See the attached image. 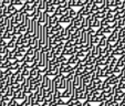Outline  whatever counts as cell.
<instances>
[{
    "label": "cell",
    "instance_id": "obj_1",
    "mask_svg": "<svg viewBox=\"0 0 125 106\" xmlns=\"http://www.w3.org/2000/svg\"><path fill=\"white\" fill-rule=\"evenodd\" d=\"M118 39H120V35H118V31H116V30H113V32L107 37V41H109L110 43H112V44L117 42Z\"/></svg>",
    "mask_w": 125,
    "mask_h": 106
},
{
    "label": "cell",
    "instance_id": "obj_2",
    "mask_svg": "<svg viewBox=\"0 0 125 106\" xmlns=\"http://www.w3.org/2000/svg\"><path fill=\"white\" fill-rule=\"evenodd\" d=\"M80 62H81L80 58H78L76 55H72V57H70L68 59V65L75 66V65H78V64H80Z\"/></svg>",
    "mask_w": 125,
    "mask_h": 106
},
{
    "label": "cell",
    "instance_id": "obj_3",
    "mask_svg": "<svg viewBox=\"0 0 125 106\" xmlns=\"http://www.w3.org/2000/svg\"><path fill=\"white\" fill-rule=\"evenodd\" d=\"M106 81H107V83H109L111 86H113V85H115V84H118L120 83V78L117 77V75H110V76H107V77L105 78Z\"/></svg>",
    "mask_w": 125,
    "mask_h": 106
},
{
    "label": "cell",
    "instance_id": "obj_4",
    "mask_svg": "<svg viewBox=\"0 0 125 106\" xmlns=\"http://www.w3.org/2000/svg\"><path fill=\"white\" fill-rule=\"evenodd\" d=\"M50 81H51L50 76H48V75H45V74H43V80H42V83H41V87H43L44 90H48V87H49V84H50Z\"/></svg>",
    "mask_w": 125,
    "mask_h": 106
},
{
    "label": "cell",
    "instance_id": "obj_5",
    "mask_svg": "<svg viewBox=\"0 0 125 106\" xmlns=\"http://www.w3.org/2000/svg\"><path fill=\"white\" fill-rule=\"evenodd\" d=\"M106 59L107 58L105 57V55H102L101 58H99V59L96 60V65H99V66H101V67H103V66H105V65H107V63H106Z\"/></svg>",
    "mask_w": 125,
    "mask_h": 106
},
{
    "label": "cell",
    "instance_id": "obj_6",
    "mask_svg": "<svg viewBox=\"0 0 125 106\" xmlns=\"http://www.w3.org/2000/svg\"><path fill=\"white\" fill-rule=\"evenodd\" d=\"M66 81H68V78L65 77L64 75H62V77H61V82H60V86H59V90L61 91V90H65L66 88Z\"/></svg>",
    "mask_w": 125,
    "mask_h": 106
},
{
    "label": "cell",
    "instance_id": "obj_7",
    "mask_svg": "<svg viewBox=\"0 0 125 106\" xmlns=\"http://www.w3.org/2000/svg\"><path fill=\"white\" fill-rule=\"evenodd\" d=\"M74 47H75V40L70 39V40L64 42V48H65V49H71V48H74Z\"/></svg>",
    "mask_w": 125,
    "mask_h": 106
},
{
    "label": "cell",
    "instance_id": "obj_8",
    "mask_svg": "<svg viewBox=\"0 0 125 106\" xmlns=\"http://www.w3.org/2000/svg\"><path fill=\"white\" fill-rule=\"evenodd\" d=\"M61 98H62V93H61V91H60V90H55L54 94H53V101H52V102H55V103H57V102L60 101Z\"/></svg>",
    "mask_w": 125,
    "mask_h": 106
},
{
    "label": "cell",
    "instance_id": "obj_9",
    "mask_svg": "<svg viewBox=\"0 0 125 106\" xmlns=\"http://www.w3.org/2000/svg\"><path fill=\"white\" fill-rule=\"evenodd\" d=\"M107 43H109V41H107V37H106V35H104V37H102L101 38V40H100V42H99V47H101V48H105L106 47V44H107Z\"/></svg>",
    "mask_w": 125,
    "mask_h": 106
},
{
    "label": "cell",
    "instance_id": "obj_10",
    "mask_svg": "<svg viewBox=\"0 0 125 106\" xmlns=\"http://www.w3.org/2000/svg\"><path fill=\"white\" fill-rule=\"evenodd\" d=\"M8 12H9V16L11 17V16H13V14H16L17 12H18V9H17L16 6L10 5V6H8Z\"/></svg>",
    "mask_w": 125,
    "mask_h": 106
},
{
    "label": "cell",
    "instance_id": "obj_11",
    "mask_svg": "<svg viewBox=\"0 0 125 106\" xmlns=\"http://www.w3.org/2000/svg\"><path fill=\"white\" fill-rule=\"evenodd\" d=\"M55 9H57V7H55L54 5H52V6H48V7H47V10H45V12H47V13H49L50 16H52V14H54Z\"/></svg>",
    "mask_w": 125,
    "mask_h": 106
},
{
    "label": "cell",
    "instance_id": "obj_12",
    "mask_svg": "<svg viewBox=\"0 0 125 106\" xmlns=\"http://www.w3.org/2000/svg\"><path fill=\"white\" fill-rule=\"evenodd\" d=\"M80 80H81V76L80 75H76L74 74V78H73V86L78 88L79 85H80Z\"/></svg>",
    "mask_w": 125,
    "mask_h": 106
},
{
    "label": "cell",
    "instance_id": "obj_13",
    "mask_svg": "<svg viewBox=\"0 0 125 106\" xmlns=\"http://www.w3.org/2000/svg\"><path fill=\"white\" fill-rule=\"evenodd\" d=\"M39 10L42 12H45L47 10V3H45V0H40V3H39Z\"/></svg>",
    "mask_w": 125,
    "mask_h": 106
},
{
    "label": "cell",
    "instance_id": "obj_14",
    "mask_svg": "<svg viewBox=\"0 0 125 106\" xmlns=\"http://www.w3.org/2000/svg\"><path fill=\"white\" fill-rule=\"evenodd\" d=\"M7 47H8V49H9V50H13V49H16V48H17V42H14V41H12V40L8 41Z\"/></svg>",
    "mask_w": 125,
    "mask_h": 106
},
{
    "label": "cell",
    "instance_id": "obj_15",
    "mask_svg": "<svg viewBox=\"0 0 125 106\" xmlns=\"http://www.w3.org/2000/svg\"><path fill=\"white\" fill-rule=\"evenodd\" d=\"M97 12H100V7H99V5L94 3V5L92 6V9H91V13L95 14V13H97Z\"/></svg>",
    "mask_w": 125,
    "mask_h": 106
},
{
    "label": "cell",
    "instance_id": "obj_16",
    "mask_svg": "<svg viewBox=\"0 0 125 106\" xmlns=\"http://www.w3.org/2000/svg\"><path fill=\"white\" fill-rule=\"evenodd\" d=\"M76 13H78V11H75L74 9H72V8H70V9H69V17H70L71 19H73V18H75Z\"/></svg>",
    "mask_w": 125,
    "mask_h": 106
},
{
    "label": "cell",
    "instance_id": "obj_17",
    "mask_svg": "<svg viewBox=\"0 0 125 106\" xmlns=\"http://www.w3.org/2000/svg\"><path fill=\"white\" fill-rule=\"evenodd\" d=\"M34 53H35V50L33 49V48H29V49L27 50V53H26V54L28 55V57L32 58L33 55H34Z\"/></svg>",
    "mask_w": 125,
    "mask_h": 106
},
{
    "label": "cell",
    "instance_id": "obj_18",
    "mask_svg": "<svg viewBox=\"0 0 125 106\" xmlns=\"http://www.w3.org/2000/svg\"><path fill=\"white\" fill-rule=\"evenodd\" d=\"M93 28L96 29V30L99 28H101V20H99V19H96V18H95L94 22H93Z\"/></svg>",
    "mask_w": 125,
    "mask_h": 106
},
{
    "label": "cell",
    "instance_id": "obj_19",
    "mask_svg": "<svg viewBox=\"0 0 125 106\" xmlns=\"http://www.w3.org/2000/svg\"><path fill=\"white\" fill-rule=\"evenodd\" d=\"M121 72H122V68H121L120 66L116 65L115 67H114V72H113V74H114V75H118V74H120Z\"/></svg>",
    "mask_w": 125,
    "mask_h": 106
},
{
    "label": "cell",
    "instance_id": "obj_20",
    "mask_svg": "<svg viewBox=\"0 0 125 106\" xmlns=\"http://www.w3.org/2000/svg\"><path fill=\"white\" fill-rule=\"evenodd\" d=\"M100 40H101V38H100V37H97V35H93V44H94V45L99 44Z\"/></svg>",
    "mask_w": 125,
    "mask_h": 106
},
{
    "label": "cell",
    "instance_id": "obj_21",
    "mask_svg": "<svg viewBox=\"0 0 125 106\" xmlns=\"http://www.w3.org/2000/svg\"><path fill=\"white\" fill-rule=\"evenodd\" d=\"M107 26H110V22L106 20V18L105 19H102L101 20V27H107Z\"/></svg>",
    "mask_w": 125,
    "mask_h": 106
},
{
    "label": "cell",
    "instance_id": "obj_22",
    "mask_svg": "<svg viewBox=\"0 0 125 106\" xmlns=\"http://www.w3.org/2000/svg\"><path fill=\"white\" fill-rule=\"evenodd\" d=\"M123 0H115V8H122Z\"/></svg>",
    "mask_w": 125,
    "mask_h": 106
},
{
    "label": "cell",
    "instance_id": "obj_23",
    "mask_svg": "<svg viewBox=\"0 0 125 106\" xmlns=\"http://www.w3.org/2000/svg\"><path fill=\"white\" fill-rule=\"evenodd\" d=\"M61 17H62V19H63V23H68L69 24L71 22V20H72L70 17H63V16H61Z\"/></svg>",
    "mask_w": 125,
    "mask_h": 106
},
{
    "label": "cell",
    "instance_id": "obj_24",
    "mask_svg": "<svg viewBox=\"0 0 125 106\" xmlns=\"http://www.w3.org/2000/svg\"><path fill=\"white\" fill-rule=\"evenodd\" d=\"M7 44H8V42L5 40V39H0V48L7 47Z\"/></svg>",
    "mask_w": 125,
    "mask_h": 106
},
{
    "label": "cell",
    "instance_id": "obj_25",
    "mask_svg": "<svg viewBox=\"0 0 125 106\" xmlns=\"http://www.w3.org/2000/svg\"><path fill=\"white\" fill-rule=\"evenodd\" d=\"M45 3H47V7L48 6H52L53 5V0H45Z\"/></svg>",
    "mask_w": 125,
    "mask_h": 106
},
{
    "label": "cell",
    "instance_id": "obj_26",
    "mask_svg": "<svg viewBox=\"0 0 125 106\" xmlns=\"http://www.w3.org/2000/svg\"><path fill=\"white\" fill-rule=\"evenodd\" d=\"M122 8H123V10L125 11V0H123V6H122Z\"/></svg>",
    "mask_w": 125,
    "mask_h": 106
},
{
    "label": "cell",
    "instance_id": "obj_27",
    "mask_svg": "<svg viewBox=\"0 0 125 106\" xmlns=\"http://www.w3.org/2000/svg\"><path fill=\"white\" fill-rule=\"evenodd\" d=\"M21 1H22V2L24 3V2H27V1H28V0H21Z\"/></svg>",
    "mask_w": 125,
    "mask_h": 106
}]
</instances>
